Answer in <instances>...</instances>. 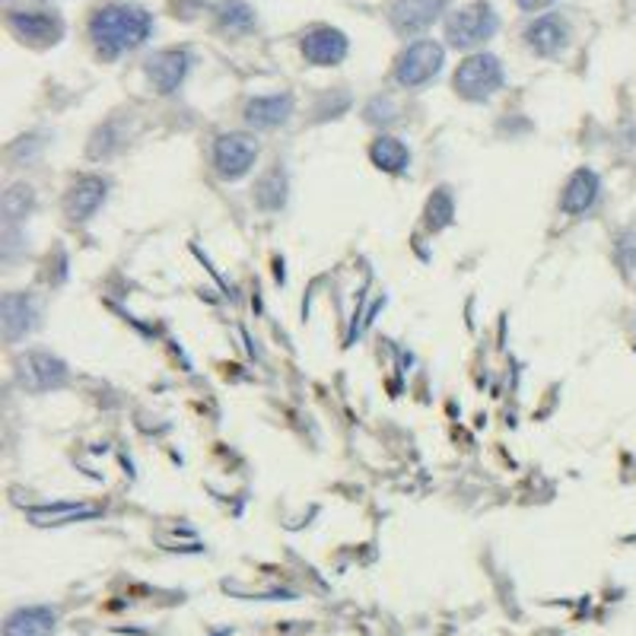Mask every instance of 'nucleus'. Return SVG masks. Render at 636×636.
<instances>
[{
  "label": "nucleus",
  "instance_id": "nucleus-1",
  "mask_svg": "<svg viewBox=\"0 0 636 636\" xmlns=\"http://www.w3.org/2000/svg\"><path fill=\"white\" fill-rule=\"evenodd\" d=\"M153 32V16L137 3H109L90 20V38L102 58H122L141 48Z\"/></svg>",
  "mask_w": 636,
  "mask_h": 636
},
{
  "label": "nucleus",
  "instance_id": "nucleus-2",
  "mask_svg": "<svg viewBox=\"0 0 636 636\" xmlns=\"http://www.w3.org/2000/svg\"><path fill=\"white\" fill-rule=\"evenodd\" d=\"M496 26H500V20L490 10V3L478 0V3L455 10L446 20V38L455 48H475V45H484L487 38H493Z\"/></svg>",
  "mask_w": 636,
  "mask_h": 636
},
{
  "label": "nucleus",
  "instance_id": "nucleus-3",
  "mask_svg": "<svg viewBox=\"0 0 636 636\" xmlns=\"http://www.w3.org/2000/svg\"><path fill=\"white\" fill-rule=\"evenodd\" d=\"M453 83L458 96H465L471 102H484L503 87V64L493 55H471L458 64Z\"/></svg>",
  "mask_w": 636,
  "mask_h": 636
},
{
  "label": "nucleus",
  "instance_id": "nucleus-4",
  "mask_svg": "<svg viewBox=\"0 0 636 636\" xmlns=\"http://www.w3.org/2000/svg\"><path fill=\"white\" fill-rule=\"evenodd\" d=\"M443 62H446V52H443V45H436V42H414L398 64H394V80L401 83V87H408V90H414V87H424L429 83L439 70H443Z\"/></svg>",
  "mask_w": 636,
  "mask_h": 636
},
{
  "label": "nucleus",
  "instance_id": "nucleus-5",
  "mask_svg": "<svg viewBox=\"0 0 636 636\" xmlns=\"http://www.w3.org/2000/svg\"><path fill=\"white\" fill-rule=\"evenodd\" d=\"M255 159H258V144L248 134H223L213 144V169L220 179H230V182L243 179L255 166Z\"/></svg>",
  "mask_w": 636,
  "mask_h": 636
},
{
  "label": "nucleus",
  "instance_id": "nucleus-6",
  "mask_svg": "<svg viewBox=\"0 0 636 636\" xmlns=\"http://www.w3.org/2000/svg\"><path fill=\"white\" fill-rule=\"evenodd\" d=\"M443 10H446V0H394L389 20L398 35H417L429 30Z\"/></svg>",
  "mask_w": 636,
  "mask_h": 636
},
{
  "label": "nucleus",
  "instance_id": "nucleus-7",
  "mask_svg": "<svg viewBox=\"0 0 636 636\" xmlns=\"http://www.w3.org/2000/svg\"><path fill=\"white\" fill-rule=\"evenodd\" d=\"M303 58L315 67H334L347 58V35L332 26H315L303 35Z\"/></svg>",
  "mask_w": 636,
  "mask_h": 636
},
{
  "label": "nucleus",
  "instance_id": "nucleus-8",
  "mask_svg": "<svg viewBox=\"0 0 636 636\" xmlns=\"http://www.w3.org/2000/svg\"><path fill=\"white\" fill-rule=\"evenodd\" d=\"M20 382L30 392H52L62 389L67 382V366L52 354H30L26 360H20Z\"/></svg>",
  "mask_w": 636,
  "mask_h": 636
},
{
  "label": "nucleus",
  "instance_id": "nucleus-9",
  "mask_svg": "<svg viewBox=\"0 0 636 636\" xmlns=\"http://www.w3.org/2000/svg\"><path fill=\"white\" fill-rule=\"evenodd\" d=\"M188 64H191L188 52H182V48H163V52H156L147 62V77H150V83L156 90L163 92V96H169V92H176L182 87Z\"/></svg>",
  "mask_w": 636,
  "mask_h": 636
},
{
  "label": "nucleus",
  "instance_id": "nucleus-10",
  "mask_svg": "<svg viewBox=\"0 0 636 636\" xmlns=\"http://www.w3.org/2000/svg\"><path fill=\"white\" fill-rule=\"evenodd\" d=\"M525 42L535 55L542 58H554L567 48L570 42V26L567 20H560L557 13H547V16H538L528 30H525Z\"/></svg>",
  "mask_w": 636,
  "mask_h": 636
},
{
  "label": "nucleus",
  "instance_id": "nucleus-11",
  "mask_svg": "<svg viewBox=\"0 0 636 636\" xmlns=\"http://www.w3.org/2000/svg\"><path fill=\"white\" fill-rule=\"evenodd\" d=\"M10 30L30 45H55L64 35V23L55 13H10Z\"/></svg>",
  "mask_w": 636,
  "mask_h": 636
},
{
  "label": "nucleus",
  "instance_id": "nucleus-12",
  "mask_svg": "<svg viewBox=\"0 0 636 636\" xmlns=\"http://www.w3.org/2000/svg\"><path fill=\"white\" fill-rule=\"evenodd\" d=\"M58 624V611L48 605H30L16 607L7 624H3V636H52Z\"/></svg>",
  "mask_w": 636,
  "mask_h": 636
},
{
  "label": "nucleus",
  "instance_id": "nucleus-13",
  "mask_svg": "<svg viewBox=\"0 0 636 636\" xmlns=\"http://www.w3.org/2000/svg\"><path fill=\"white\" fill-rule=\"evenodd\" d=\"M0 322H3V334L7 341H20L38 325V309H35V300L26 297V293H7L3 297V305H0Z\"/></svg>",
  "mask_w": 636,
  "mask_h": 636
},
{
  "label": "nucleus",
  "instance_id": "nucleus-14",
  "mask_svg": "<svg viewBox=\"0 0 636 636\" xmlns=\"http://www.w3.org/2000/svg\"><path fill=\"white\" fill-rule=\"evenodd\" d=\"M599 194H602L599 176L592 169H576L567 188H564V194H560V208H564V213H573V216L576 213L592 211Z\"/></svg>",
  "mask_w": 636,
  "mask_h": 636
},
{
  "label": "nucleus",
  "instance_id": "nucleus-15",
  "mask_svg": "<svg viewBox=\"0 0 636 636\" xmlns=\"http://www.w3.org/2000/svg\"><path fill=\"white\" fill-rule=\"evenodd\" d=\"M293 112V99L287 92H277V96H258L245 105V122L258 131H271L277 124H283Z\"/></svg>",
  "mask_w": 636,
  "mask_h": 636
},
{
  "label": "nucleus",
  "instance_id": "nucleus-16",
  "mask_svg": "<svg viewBox=\"0 0 636 636\" xmlns=\"http://www.w3.org/2000/svg\"><path fill=\"white\" fill-rule=\"evenodd\" d=\"M105 191H109V185L102 182V179L87 176V179H80V182L70 188V194H67V201H64V211H67L70 220H87V216H92V213L102 208Z\"/></svg>",
  "mask_w": 636,
  "mask_h": 636
},
{
  "label": "nucleus",
  "instance_id": "nucleus-17",
  "mask_svg": "<svg viewBox=\"0 0 636 636\" xmlns=\"http://www.w3.org/2000/svg\"><path fill=\"white\" fill-rule=\"evenodd\" d=\"M369 159L382 169V172H404L408 166H411V150L398 141V137H379V141H372V147H369Z\"/></svg>",
  "mask_w": 636,
  "mask_h": 636
},
{
  "label": "nucleus",
  "instance_id": "nucleus-18",
  "mask_svg": "<svg viewBox=\"0 0 636 636\" xmlns=\"http://www.w3.org/2000/svg\"><path fill=\"white\" fill-rule=\"evenodd\" d=\"M449 220H453V198L443 188L433 194V201L426 208V223H429V230H443V226H449Z\"/></svg>",
  "mask_w": 636,
  "mask_h": 636
},
{
  "label": "nucleus",
  "instance_id": "nucleus-19",
  "mask_svg": "<svg viewBox=\"0 0 636 636\" xmlns=\"http://www.w3.org/2000/svg\"><path fill=\"white\" fill-rule=\"evenodd\" d=\"M32 208V188L26 185H16L3 194V213L7 220H23Z\"/></svg>",
  "mask_w": 636,
  "mask_h": 636
},
{
  "label": "nucleus",
  "instance_id": "nucleus-20",
  "mask_svg": "<svg viewBox=\"0 0 636 636\" xmlns=\"http://www.w3.org/2000/svg\"><path fill=\"white\" fill-rule=\"evenodd\" d=\"M283 176H280V169H274L271 176H265L261 179V185H258V204L261 208H268V211H274V208H280L283 204Z\"/></svg>",
  "mask_w": 636,
  "mask_h": 636
},
{
  "label": "nucleus",
  "instance_id": "nucleus-21",
  "mask_svg": "<svg viewBox=\"0 0 636 636\" xmlns=\"http://www.w3.org/2000/svg\"><path fill=\"white\" fill-rule=\"evenodd\" d=\"M220 20H223V26H230V30H248V26L255 23V13H252V7L243 3V0H230V3H223Z\"/></svg>",
  "mask_w": 636,
  "mask_h": 636
},
{
  "label": "nucleus",
  "instance_id": "nucleus-22",
  "mask_svg": "<svg viewBox=\"0 0 636 636\" xmlns=\"http://www.w3.org/2000/svg\"><path fill=\"white\" fill-rule=\"evenodd\" d=\"M35 518H80V515H96L92 506H55V510H45V513H32Z\"/></svg>",
  "mask_w": 636,
  "mask_h": 636
},
{
  "label": "nucleus",
  "instance_id": "nucleus-23",
  "mask_svg": "<svg viewBox=\"0 0 636 636\" xmlns=\"http://www.w3.org/2000/svg\"><path fill=\"white\" fill-rule=\"evenodd\" d=\"M522 10H528V13H535V10H545V7H550L554 0H515Z\"/></svg>",
  "mask_w": 636,
  "mask_h": 636
}]
</instances>
